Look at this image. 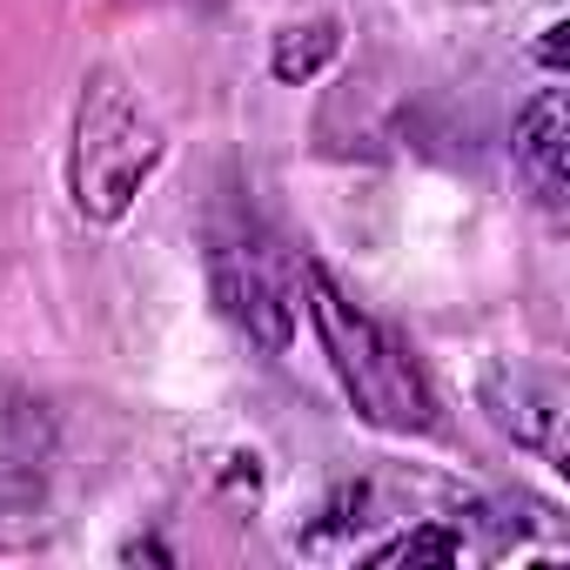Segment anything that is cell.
Listing matches in <instances>:
<instances>
[{
  "label": "cell",
  "mask_w": 570,
  "mask_h": 570,
  "mask_svg": "<svg viewBox=\"0 0 570 570\" xmlns=\"http://www.w3.org/2000/svg\"><path fill=\"white\" fill-rule=\"evenodd\" d=\"M303 296H309V323H316L323 356H330L343 396L356 403V416L390 430V436H430L436 430V396H430L423 370L403 356V343L343 289L323 262H303Z\"/></svg>",
  "instance_id": "cell-1"
},
{
  "label": "cell",
  "mask_w": 570,
  "mask_h": 570,
  "mask_svg": "<svg viewBox=\"0 0 570 570\" xmlns=\"http://www.w3.org/2000/svg\"><path fill=\"white\" fill-rule=\"evenodd\" d=\"M168 155V135L155 121V108L141 101V88L115 68L88 75L81 101H75V135H68V195L75 215L88 222H121L135 208V195L155 181Z\"/></svg>",
  "instance_id": "cell-2"
},
{
  "label": "cell",
  "mask_w": 570,
  "mask_h": 570,
  "mask_svg": "<svg viewBox=\"0 0 570 570\" xmlns=\"http://www.w3.org/2000/svg\"><path fill=\"white\" fill-rule=\"evenodd\" d=\"M476 403L490 410V423L517 450H530V456H543V463L563 470V416H570V396H563V383L550 370H537V363H490L483 383H476Z\"/></svg>",
  "instance_id": "cell-3"
},
{
  "label": "cell",
  "mask_w": 570,
  "mask_h": 570,
  "mask_svg": "<svg viewBox=\"0 0 570 570\" xmlns=\"http://www.w3.org/2000/svg\"><path fill=\"white\" fill-rule=\"evenodd\" d=\"M215 303H222V316H228L248 343L289 350V336H296V303H289V289L275 282V268H268L255 248L215 255Z\"/></svg>",
  "instance_id": "cell-4"
},
{
  "label": "cell",
  "mask_w": 570,
  "mask_h": 570,
  "mask_svg": "<svg viewBox=\"0 0 570 570\" xmlns=\"http://www.w3.org/2000/svg\"><path fill=\"white\" fill-rule=\"evenodd\" d=\"M563 141H570V121H563V88H537L517 115V135H510V155H517V175L523 188L537 195V208H563Z\"/></svg>",
  "instance_id": "cell-5"
},
{
  "label": "cell",
  "mask_w": 570,
  "mask_h": 570,
  "mask_svg": "<svg viewBox=\"0 0 570 570\" xmlns=\"http://www.w3.org/2000/svg\"><path fill=\"white\" fill-rule=\"evenodd\" d=\"M336 48H343L336 21H309V28H289V35H275V55H268V68H275V81L303 88V81H316V75L336 61Z\"/></svg>",
  "instance_id": "cell-6"
},
{
  "label": "cell",
  "mask_w": 570,
  "mask_h": 570,
  "mask_svg": "<svg viewBox=\"0 0 570 570\" xmlns=\"http://www.w3.org/2000/svg\"><path fill=\"white\" fill-rule=\"evenodd\" d=\"M370 563H463V537L443 530V523H423V530H403V537L376 543Z\"/></svg>",
  "instance_id": "cell-7"
},
{
  "label": "cell",
  "mask_w": 570,
  "mask_h": 570,
  "mask_svg": "<svg viewBox=\"0 0 570 570\" xmlns=\"http://www.w3.org/2000/svg\"><path fill=\"white\" fill-rule=\"evenodd\" d=\"M202 8H215V0H202Z\"/></svg>",
  "instance_id": "cell-8"
}]
</instances>
